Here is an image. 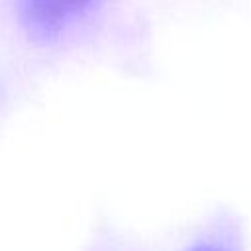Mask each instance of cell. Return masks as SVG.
I'll use <instances>...</instances> for the list:
<instances>
[{
  "mask_svg": "<svg viewBox=\"0 0 251 251\" xmlns=\"http://www.w3.org/2000/svg\"><path fill=\"white\" fill-rule=\"evenodd\" d=\"M90 4L92 0H25V14L33 27L43 33H53Z\"/></svg>",
  "mask_w": 251,
  "mask_h": 251,
  "instance_id": "obj_1",
  "label": "cell"
},
{
  "mask_svg": "<svg viewBox=\"0 0 251 251\" xmlns=\"http://www.w3.org/2000/svg\"><path fill=\"white\" fill-rule=\"evenodd\" d=\"M190 251H235L227 241H222V239H206V241H200L198 245H194Z\"/></svg>",
  "mask_w": 251,
  "mask_h": 251,
  "instance_id": "obj_2",
  "label": "cell"
}]
</instances>
